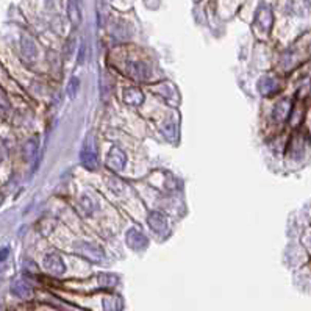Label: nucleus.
<instances>
[{"instance_id":"1","label":"nucleus","mask_w":311,"mask_h":311,"mask_svg":"<svg viewBox=\"0 0 311 311\" xmlns=\"http://www.w3.org/2000/svg\"><path fill=\"white\" fill-rule=\"evenodd\" d=\"M74 249L75 252L91 260V261H102L105 257V252L100 246L94 244V243H88V241H77L74 243Z\"/></svg>"},{"instance_id":"2","label":"nucleus","mask_w":311,"mask_h":311,"mask_svg":"<svg viewBox=\"0 0 311 311\" xmlns=\"http://www.w3.org/2000/svg\"><path fill=\"white\" fill-rule=\"evenodd\" d=\"M80 161L88 171H96L97 169L99 161H97V153H96L93 141L86 139V142L83 144L82 152H80Z\"/></svg>"},{"instance_id":"3","label":"nucleus","mask_w":311,"mask_h":311,"mask_svg":"<svg viewBox=\"0 0 311 311\" xmlns=\"http://www.w3.org/2000/svg\"><path fill=\"white\" fill-rule=\"evenodd\" d=\"M125 163H127L125 153L119 147H111L109 152H108V155H106V160H105L106 168H109L111 171L119 172V171L124 169Z\"/></svg>"},{"instance_id":"4","label":"nucleus","mask_w":311,"mask_h":311,"mask_svg":"<svg viewBox=\"0 0 311 311\" xmlns=\"http://www.w3.org/2000/svg\"><path fill=\"white\" fill-rule=\"evenodd\" d=\"M125 243L130 249L133 250H144L149 246V240L144 233L138 228H130L125 235Z\"/></svg>"},{"instance_id":"5","label":"nucleus","mask_w":311,"mask_h":311,"mask_svg":"<svg viewBox=\"0 0 311 311\" xmlns=\"http://www.w3.org/2000/svg\"><path fill=\"white\" fill-rule=\"evenodd\" d=\"M44 267L47 272L53 276H63L66 272V266H64V261L63 258L58 255V253H47L44 257V261H43Z\"/></svg>"},{"instance_id":"6","label":"nucleus","mask_w":311,"mask_h":311,"mask_svg":"<svg viewBox=\"0 0 311 311\" xmlns=\"http://www.w3.org/2000/svg\"><path fill=\"white\" fill-rule=\"evenodd\" d=\"M255 24L260 30L263 31H269L272 24H274V14H272V10L270 7L267 5H261L257 11V16H255Z\"/></svg>"},{"instance_id":"7","label":"nucleus","mask_w":311,"mask_h":311,"mask_svg":"<svg viewBox=\"0 0 311 311\" xmlns=\"http://www.w3.org/2000/svg\"><path fill=\"white\" fill-rule=\"evenodd\" d=\"M147 224L155 233H164L169 227L166 216L160 211H152L147 217Z\"/></svg>"},{"instance_id":"8","label":"nucleus","mask_w":311,"mask_h":311,"mask_svg":"<svg viewBox=\"0 0 311 311\" xmlns=\"http://www.w3.org/2000/svg\"><path fill=\"white\" fill-rule=\"evenodd\" d=\"M127 72L133 80H138V82H144L149 79V69L141 61H130L127 64Z\"/></svg>"},{"instance_id":"9","label":"nucleus","mask_w":311,"mask_h":311,"mask_svg":"<svg viewBox=\"0 0 311 311\" xmlns=\"http://www.w3.org/2000/svg\"><path fill=\"white\" fill-rule=\"evenodd\" d=\"M280 89V85L276 79H272V77H263V79L258 82V91L261 93V96H266V97H270L277 94Z\"/></svg>"},{"instance_id":"10","label":"nucleus","mask_w":311,"mask_h":311,"mask_svg":"<svg viewBox=\"0 0 311 311\" xmlns=\"http://www.w3.org/2000/svg\"><path fill=\"white\" fill-rule=\"evenodd\" d=\"M291 108H292V103H291V99H282L276 106H274V119L279 121V122H283L288 119V116L291 113Z\"/></svg>"},{"instance_id":"11","label":"nucleus","mask_w":311,"mask_h":311,"mask_svg":"<svg viewBox=\"0 0 311 311\" xmlns=\"http://www.w3.org/2000/svg\"><path fill=\"white\" fill-rule=\"evenodd\" d=\"M21 50H22V55L25 58V61L28 63H33L38 57V49H36V44L33 43L31 38L28 36H24L22 41H21Z\"/></svg>"},{"instance_id":"12","label":"nucleus","mask_w":311,"mask_h":311,"mask_svg":"<svg viewBox=\"0 0 311 311\" xmlns=\"http://www.w3.org/2000/svg\"><path fill=\"white\" fill-rule=\"evenodd\" d=\"M67 16L74 27H79L82 24V8L80 0H69L67 4Z\"/></svg>"},{"instance_id":"13","label":"nucleus","mask_w":311,"mask_h":311,"mask_svg":"<svg viewBox=\"0 0 311 311\" xmlns=\"http://www.w3.org/2000/svg\"><path fill=\"white\" fill-rule=\"evenodd\" d=\"M11 292H13L16 297H19V299H30L31 294H33V289H31V286H30L27 282H24V280H16V282H13V285H11Z\"/></svg>"},{"instance_id":"14","label":"nucleus","mask_w":311,"mask_h":311,"mask_svg":"<svg viewBox=\"0 0 311 311\" xmlns=\"http://www.w3.org/2000/svg\"><path fill=\"white\" fill-rule=\"evenodd\" d=\"M124 102L132 105V106H138L144 102V94L141 89L138 88H125L124 91Z\"/></svg>"},{"instance_id":"15","label":"nucleus","mask_w":311,"mask_h":311,"mask_svg":"<svg viewBox=\"0 0 311 311\" xmlns=\"http://www.w3.org/2000/svg\"><path fill=\"white\" fill-rule=\"evenodd\" d=\"M79 208H80V211H82L83 216H89V214H93L97 210V205L94 204V200L91 197L82 196L80 200H79Z\"/></svg>"},{"instance_id":"16","label":"nucleus","mask_w":311,"mask_h":311,"mask_svg":"<svg viewBox=\"0 0 311 311\" xmlns=\"http://www.w3.org/2000/svg\"><path fill=\"white\" fill-rule=\"evenodd\" d=\"M36 152H38V141L36 139H30L25 144V147H24V157L27 160H31L34 155H36Z\"/></svg>"},{"instance_id":"17","label":"nucleus","mask_w":311,"mask_h":311,"mask_svg":"<svg viewBox=\"0 0 311 311\" xmlns=\"http://www.w3.org/2000/svg\"><path fill=\"white\" fill-rule=\"evenodd\" d=\"M103 308L105 311H119L122 308V302L116 297H111V299H105L103 300Z\"/></svg>"},{"instance_id":"18","label":"nucleus","mask_w":311,"mask_h":311,"mask_svg":"<svg viewBox=\"0 0 311 311\" xmlns=\"http://www.w3.org/2000/svg\"><path fill=\"white\" fill-rule=\"evenodd\" d=\"M99 283H100V286L109 288V286H114L116 283H118V277H116L114 274H100Z\"/></svg>"},{"instance_id":"19","label":"nucleus","mask_w":311,"mask_h":311,"mask_svg":"<svg viewBox=\"0 0 311 311\" xmlns=\"http://www.w3.org/2000/svg\"><path fill=\"white\" fill-rule=\"evenodd\" d=\"M79 89H80V80L77 79V77H72V79L69 80V83H67V94H69V97L74 99L77 96V93H79Z\"/></svg>"},{"instance_id":"20","label":"nucleus","mask_w":311,"mask_h":311,"mask_svg":"<svg viewBox=\"0 0 311 311\" xmlns=\"http://www.w3.org/2000/svg\"><path fill=\"white\" fill-rule=\"evenodd\" d=\"M100 88H102V99L103 97L106 99L109 96L111 89H113V85H111V80H109L108 75H102V85H100Z\"/></svg>"},{"instance_id":"21","label":"nucleus","mask_w":311,"mask_h":311,"mask_svg":"<svg viewBox=\"0 0 311 311\" xmlns=\"http://www.w3.org/2000/svg\"><path fill=\"white\" fill-rule=\"evenodd\" d=\"M108 186L111 188V191H113L114 194H116V192L119 194V192L124 189V185H122L118 178H109V180H108Z\"/></svg>"},{"instance_id":"22","label":"nucleus","mask_w":311,"mask_h":311,"mask_svg":"<svg viewBox=\"0 0 311 311\" xmlns=\"http://www.w3.org/2000/svg\"><path fill=\"white\" fill-rule=\"evenodd\" d=\"M10 108V102H8V97L7 94L4 93V89L0 88V113H5L7 109Z\"/></svg>"},{"instance_id":"23","label":"nucleus","mask_w":311,"mask_h":311,"mask_svg":"<svg viewBox=\"0 0 311 311\" xmlns=\"http://www.w3.org/2000/svg\"><path fill=\"white\" fill-rule=\"evenodd\" d=\"M74 50H75V40H74V38H70V40L66 43V46H64V57L70 58L72 53H74Z\"/></svg>"},{"instance_id":"24","label":"nucleus","mask_w":311,"mask_h":311,"mask_svg":"<svg viewBox=\"0 0 311 311\" xmlns=\"http://www.w3.org/2000/svg\"><path fill=\"white\" fill-rule=\"evenodd\" d=\"M8 253H10V249H8V247L0 249V261H5V260L8 258Z\"/></svg>"},{"instance_id":"25","label":"nucleus","mask_w":311,"mask_h":311,"mask_svg":"<svg viewBox=\"0 0 311 311\" xmlns=\"http://www.w3.org/2000/svg\"><path fill=\"white\" fill-rule=\"evenodd\" d=\"M83 61H85V44L82 46V49H80V58H79V64H83Z\"/></svg>"},{"instance_id":"26","label":"nucleus","mask_w":311,"mask_h":311,"mask_svg":"<svg viewBox=\"0 0 311 311\" xmlns=\"http://www.w3.org/2000/svg\"><path fill=\"white\" fill-rule=\"evenodd\" d=\"M309 2H311V0H309Z\"/></svg>"},{"instance_id":"27","label":"nucleus","mask_w":311,"mask_h":311,"mask_svg":"<svg viewBox=\"0 0 311 311\" xmlns=\"http://www.w3.org/2000/svg\"><path fill=\"white\" fill-rule=\"evenodd\" d=\"M108 2H109V0H108Z\"/></svg>"}]
</instances>
